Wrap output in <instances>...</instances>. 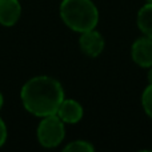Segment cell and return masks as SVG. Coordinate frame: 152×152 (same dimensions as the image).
<instances>
[{
  "mask_svg": "<svg viewBox=\"0 0 152 152\" xmlns=\"http://www.w3.org/2000/svg\"><path fill=\"white\" fill-rule=\"evenodd\" d=\"M21 103L29 113L39 118L55 115L64 100L63 86L51 76H35L23 86Z\"/></svg>",
  "mask_w": 152,
  "mask_h": 152,
  "instance_id": "obj_1",
  "label": "cell"
},
{
  "mask_svg": "<svg viewBox=\"0 0 152 152\" xmlns=\"http://www.w3.org/2000/svg\"><path fill=\"white\" fill-rule=\"evenodd\" d=\"M60 18L75 32H86L96 28L99 11L92 0H63L60 3Z\"/></svg>",
  "mask_w": 152,
  "mask_h": 152,
  "instance_id": "obj_2",
  "label": "cell"
},
{
  "mask_svg": "<svg viewBox=\"0 0 152 152\" xmlns=\"http://www.w3.org/2000/svg\"><path fill=\"white\" fill-rule=\"evenodd\" d=\"M37 140L45 148H55L64 140L66 127L58 115H48L42 119L37 126Z\"/></svg>",
  "mask_w": 152,
  "mask_h": 152,
  "instance_id": "obj_3",
  "label": "cell"
},
{
  "mask_svg": "<svg viewBox=\"0 0 152 152\" xmlns=\"http://www.w3.org/2000/svg\"><path fill=\"white\" fill-rule=\"evenodd\" d=\"M104 37L96 28L89 29V31L81 32L79 37V47L81 52L87 55L88 58H97L100 53L104 51Z\"/></svg>",
  "mask_w": 152,
  "mask_h": 152,
  "instance_id": "obj_4",
  "label": "cell"
},
{
  "mask_svg": "<svg viewBox=\"0 0 152 152\" xmlns=\"http://www.w3.org/2000/svg\"><path fill=\"white\" fill-rule=\"evenodd\" d=\"M131 58L142 68L152 67V39L148 36H142L132 43Z\"/></svg>",
  "mask_w": 152,
  "mask_h": 152,
  "instance_id": "obj_5",
  "label": "cell"
},
{
  "mask_svg": "<svg viewBox=\"0 0 152 152\" xmlns=\"http://www.w3.org/2000/svg\"><path fill=\"white\" fill-rule=\"evenodd\" d=\"M56 115L64 121V124H76L83 119L84 111L79 102L64 97V100L59 105Z\"/></svg>",
  "mask_w": 152,
  "mask_h": 152,
  "instance_id": "obj_6",
  "label": "cell"
},
{
  "mask_svg": "<svg viewBox=\"0 0 152 152\" xmlns=\"http://www.w3.org/2000/svg\"><path fill=\"white\" fill-rule=\"evenodd\" d=\"M21 15V5L19 0H0V24L12 27L18 23Z\"/></svg>",
  "mask_w": 152,
  "mask_h": 152,
  "instance_id": "obj_7",
  "label": "cell"
},
{
  "mask_svg": "<svg viewBox=\"0 0 152 152\" xmlns=\"http://www.w3.org/2000/svg\"><path fill=\"white\" fill-rule=\"evenodd\" d=\"M137 27L144 36L152 39V4L145 3L137 12Z\"/></svg>",
  "mask_w": 152,
  "mask_h": 152,
  "instance_id": "obj_8",
  "label": "cell"
},
{
  "mask_svg": "<svg viewBox=\"0 0 152 152\" xmlns=\"http://www.w3.org/2000/svg\"><path fill=\"white\" fill-rule=\"evenodd\" d=\"M66 152H94L95 147L87 140H74L64 147Z\"/></svg>",
  "mask_w": 152,
  "mask_h": 152,
  "instance_id": "obj_9",
  "label": "cell"
},
{
  "mask_svg": "<svg viewBox=\"0 0 152 152\" xmlns=\"http://www.w3.org/2000/svg\"><path fill=\"white\" fill-rule=\"evenodd\" d=\"M142 105L144 112L152 119V84H148L142 94Z\"/></svg>",
  "mask_w": 152,
  "mask_h": 152,
  "instance_id": "obj_10",
  "label": "cell"
},
{
  "mask_svg": "<svg viewBox=\"0 0 152 152\" xmlns=\"http://www.w3.org/2000/svg\"><path fill=\"white\" fill-rule=\"evenodd\" d=\"M5 139H7V127L0 118V147L5 143Z\"/></svg>",
  "mask_w": 152,
  "mask_h": 152,
  "instance_id": "obj_11",
  "label": "cell"
},
{
  "mask_svg": "<svg viewBox=\"0 0 152 152\" xmlns=\"http://www.w3.org/2000/svg\"><path fill=\"white\" fill-rule=\"evenodd\" d=\"M148 83L152 84V67H150V71H148Z\"/></svg>",
  "mask_w": 152,
  "mask_h": 152,
  "instance_id": "obj_12",
  "label": "cell"
},
{
  "mask_svg": "<svg viewBox=\"0 0 152 152\" xmlns=\"http://www.w3.org/2000/svg\"><path fill=\"white\" fill-rule=\"evenodd\" d=\"M3 104H4V97H3V95H1V92H0V110H1V107H3Z\"/></svg>",
  "mask_w": 152,
  "mask_h": 152,
  "instance_id": "obj_13",
  "label": "cell"
},
{
  "mask_svg": "<svg viewBox=\"0 0 152 152\" xmlns=\"http://www.w3.org/2000/svg\"><path fill=\"white\" fill-rule=\"evenodd\" d=\"M147 3H150V4H152V0H145Z\"/></svg>",
  "mask_w": 152,
  "mask_h": 152,
  "instance_id": "obj_14",
  "label": "cell"
}]
</instances>
